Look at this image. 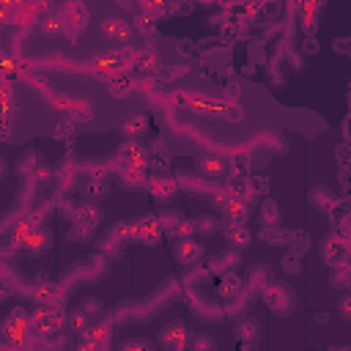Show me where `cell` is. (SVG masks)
Instances as JSON below:
<instances>
[{
    "mask_svg": "<svg viewBox=\"0 0 351 351\" xmlns=\"http://www.w3.org/2000/svg\"><path fill=\"white\" fill-rule=\"evenodd\" d=\"M282 269H288V272H299L297 255H291V258H282Z\"/></svg>",
    "mask_w": 351,
    "mask_h": 351,
    "instance_id": "277c9868",
    "label": "cell"
},
{
    "mask_svg": "<svg viewBox=\"0 0 351 351\" xmlns=\"http://www.w3.org/2000/svg\"><path fill=\"white\" fill-rule=\"evenodd\" d=\"M263 236H266V239H272L269 245H288V233L282 236V233H277V230H263Z\"/></svg>",
    "mask_w": 351,
    "mask_h": 351,
    "instance_id": "3957f363",
    "label": "cell"
},
{
    "mask_svg": "<svg viewBox=\"0 0 351 351\" xmlns=\"http://www.w3.org/2000/svg\"><path fill=\"white\" fill-rule=\"evenodd\" d=\"M340 307H343V316H351V299H346Z\"/></svg>",
    "mask_w": 351,
    "mask_h": 351,
    "instance_id": "5b68a950",
    "label": "cell"
},
{
    "mask_svg": "<svg viewBox=\"0 0 351 351\" xmlns=\"http://www.w3.org/2000/svg\"><path fill=\"white\" fill-rule=\"evenodd\" d=\"M228 239H230L236 247H247V245H250V233H247L245 228H233V230L228 233Z\"/></svg>",
    "mask_w": 351,
    "mask_h": 351,
    "instance_id": "6da1fadb",
    "label": "cell"
},
{
    "mask_svg": "<svg viewBox=\"0 0 351 351\" xmlns=\"http://www.w3.org/2000/svg\"><path fill=\"white\" fill-rule=\"evenodd\" d=\"M178 255H181V261H190L192 255H200V247L195 242H181L178 245Z\"/></svg>",
    "mask_w": 351,
    "mask_h": 351,
    "instance_id": "7a4b0ae2",
    "label": "cell"
}]
</instances>
